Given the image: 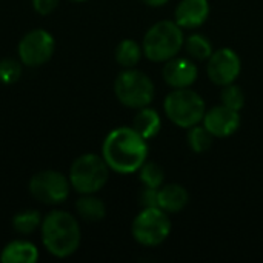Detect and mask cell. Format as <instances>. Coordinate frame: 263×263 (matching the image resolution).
<instances>
[{
    "label": "cell",
    "mask_w": 263,
    "mask_h": 263,
    "mask_svg": "<svg viewBox=\"0 0 263 263\" xmlns=\"http://www.w3.org/2000/svg\"><path fill=\"white\" fill-rule=\"evenodd\" d=\"M102 157L111 171L134 174L148 160V140L133 126L114 128L102 143Z\"/></svg>",
    "instance_id": "1"
},
{
    "label": "cell",
    "mask_w": 263,
    "mask_h": 263,
    "mask_svg": "<svg viewBox=\"0 0 263 263\" xmlns=\"http://www.w3.org/2000/svg\"><path fill=\"white\" fill-rule=\"evenodd\" d=\"M43 248L55 259H68L82 243V230L77 217L65 210H52L43 216L40 225Z\"/></svg>",
    "instance_id": "2"
},
{
    "label": "cell",
    "mask_w": 263,
    "mask_h": 263,
    "mask_svg": "<svg viewBox=\"0 0 263 263\" xmlns=\"http://www.w3.org/2000/svg\"><path fill=\"white\" fill-rule=\"evenodd\" d=\"M183 43V28H180L176 20H160L145 32L142 49L148 60L165 63L166 60L179 55Z\"/></svg>",
    "instance_id": "3"
},
{
    "label": "cell",
    "mask_w": 263,
    "mask_h": 263,
    "mask_svg": "<svg viewBox=\"0 0 263 263\" xmlns=\"http://www.w3.org/2000/svg\"><path fill=\"white\" fill-rule=\"evenodd\" d=\"M109 171L102 154L85 153L72 162L68 179L77 194H97L108 183Z\"/></svg>",
    "instance_id": "4"
},
{
    "label": "cell",
    "mask_w": 263,
    "mask_h": 263,
    "mask_svg": "<svg viewBox=\"0 0 263 263\" xmlns=\"http://www.w3.org/2000/svg\"><path fill=\"white\" fill-rule=\"evenodd\" d=\"M163 111L170 122L179 128H191L202 123L206 112L203 97L191 88L173 89L163 102Z\"/></svg>",
    "instance_id": "5"
},
{
    "label": "cell",
    "mask_w": 263,
    "mask_h": 263,
    "mask_svg": "<svg viewBox=\"0 0 263 263\" xmlns=\"http://www.w3.org/2000/svg\"><path fill=\"white\" fill-rule=\"evenodd\" d=\"M154 91L153 80L136 68L123 69L114 80V94L117 100L131 109L149 106L154 99Z\"/></svg>",
    "instance_id": "6"
},
{
    "label": "cell",
    "mask_w": 263,
    "mask_h": 263,
    "mask_svg": "<svg viewBox=\"0 0 263 263\" xmlns=\"http://www.w3.org/2000/svg\"><path fill=\"white\" fill-rule=\"evenodd\" d=\"M171 233V219L160 208H142L131 225L133 239L148 248L162 245Z\"/></svg>",
    "instance_id": "7"
},
{
    "label": "cell",
    "mask_w": 263,
    "mask_h": 263,
    "mask_svg": "<svg viewBox=\"0 0 263 263\" xmlns=\"http://www.w3.org/2000/svg\"><path fill=\"white\" fill-rule=\"evenodd\" d=\"M28 190L37 202L48 206H57L69 199L72 186L66 174L55 170H43L29 179Z\"/></svg>",
    "instance_id": "8"
},
{
    "label": "cell",
    "mask_w": 263,
    "mask_h": 263,
    "mask_svg": "<svg viewBox=\"0 0 263 263\" xmlns=\"http://www.w3.org/2000/svg\"><path fill=\"white\" fill-rule=\"evenodd\" d=\"M55 52V39L43 28L28 31L17 45V57L26 68H39L48 63Z\"/></svg>",
    "instance_id": "9"
},
{
    "label": "cell",
    "mask_w": 263,
    "mask_h": 263,
    "mask_svg": "<svg viewBox=\"0 0 263 263\" xmlns=\"http://www.w3.org/2000/svg\"><path fill=\"white\" fill-rule=\"evenodd\" d=\"M242 71V60L231 48H220L206 60V74L210 80L219 86L234 83Z\"/></svg>",
    "instance_id": "10"
},
{
    "label": "cell",
    "mask_w": 263,
    "mask_h": 263,
    "mask_svg": "<svg viewBox=\"0 0 263 263\" xmlns=\"http://www.w3.org/2000/svg\"><path fill=\"white\" fill-rule=\"evenodd\" d=\"M199 69L191 57H173L165 62L162 69V77L168 86L173 89L191 88L197 80Z\"/></svg>",
    "instance_id": "11"
},
{
    "label": "cell",
    "mask_w": 263,
    "mask_h": 263,
    "mask_svg": "<svg viewBox=\"0 0 263 263\" xmlns=\"http://www.w3.org/2000/svg\"><path fill=\"white\" fill-rule=\"evenodd\" d=\"M202 125L214 136V139H225L239 129L240 114L225 105H217L205 112Z\"/></svg>",
    "instance_id": "12"
},
{
    "label": "cell",
    "mask_w": 263,
    "mask_h": 263,
    "mask_svg": "<svg viewBox=\"0 0 263 263\" xmlns=\"http://www.w3.org/2000/svg\"><path fill=\"white\" fill-rule=\"evenodd\" d=\"M210 17L208 0H182L174 12L176 23L183 29H196Z\"/></svg>",
    "instance_id": "13"
},
{
    "label": "cell",
    "mask_w": 263,
    "mask_h": 263,
    "mask_svg": "<svg viewBox=\"0 0 263 263\" xmlns=\"http://www.w3.org/2000/svg\"><path fill=\"white\" fill-rule=\"evenodd\" d=\"M40 257L35 243L26 239H15L8 242L0 251L2 263H35Z\"/></svg>",
    "instance_id": "14"
},
{
    "label": "cell",
    "mask_w": 263,
    "mask_h": 263,
    "mask_svg": "<svg viewBox=\"0 0 263 263\" xmlns=\"http://www.w3.org/2000/svg\"><path fill=\"white\" fill-rule=\"evenodd\" d=\"M190 202V194L185 186L177 183L162 185L159 188V208L168 214L182 211Z\"/></svg>",
    "instance_id": "15"
},
{
    "label": "cell",
    "mask_w": 263,
    "mask_h": 263,
    "mask_svg": "<svg viewBox=\"0 0 263 263\" xmlns=\"http://www.w3.org/2000/svg\"><path fill=\"white\" fill-rule=\"evenodd\" d=\"M133 128L146 140L154 139L160 128H162V119L159 112L149 106H143L137 109V114L133 119Z\"/></svg>",
    "instance_id": "16"
},
{
    "label": "cell",
    "mask_w": 263,
    "mask_h": 263,
    "mask_svg": "<svg viewBox=\"0 0 263 263\" xmlns=\"http://www.w3.org/2000/svg\"><path fill=\"white\" fill-rule=\"evenodd\" d=\"M76 213L82 220L96 223L105 219L106 206L103 200L99 199L96 194H80L76 202Z\"/></svg>",
    "instance_id": "17"
},
{
    "label": "cell",
    "mask_w": 263,
    "mask_h": 263,
    "mask_svg": "<svg viewBox=\"0 0 263 263\" xmlns=\"http://www.w3.org/2000/svg\"><path fill=\"white\" fill-rule=\"evenodd\" d=\"M143 55V49L142 45L139 42H136L134 39H123L117 43L116 49H114V57L116 62L123 68H136L137 63L140 62Z\"/></svg>",
    "instance_id": "18"
},
{
    "label": "cell",
    "mask_w": 263,
    "mask_h": 263,
    "mask_svg": "<svg viewBox=\"0 0 263 263\" xmlns=\"http://www.w3.org/2000/svg\"><path fill=\"white\" fill-rule=\"evenodd\" d=\"M42 214L37 210H23L18 211L17 214H14L11 225L12 230L18 234V236H31L37 231H40V225H42Z\"/></svg>",
    "instance_id": "19"
},
{
    "label": "cell",
    "mask_w": 263,
    "mask_h": 263,
    "mask_svg": "<svg viewBox=\"0 0 263 263\" xmlns=\"http://www.w3.org/2000/svg\"><path fill=\"white\" fill-rule=\"evenodd\" d=\"M183 48L188 57H191L193 60H200V62L208 60L211 54L214 52L211 40L200 32H193L188 37H185Z\"/></svg>",
    "instance_id": "20"
},
{
    "label": "cell",
    "mask_w": 263,
    "mask_h": 263,
    "mask_svg": "<svg viewBox=\"0 0 263 263\" xmlns=\"http://www.w3.org/2000/svg\"><path fill=\"white\" fill-rule=\"evenodd\" d=\"M213 140H214V136L202 123L188 128V145L196 154L206 153L211 148Z\"/></svg>",
    "instance_id": "21"
},
{
    "label": "cell",
    "mask_w": 263,
    "mask_h": 263,
    "mask_svg": "<svg viewBox=\"0 0 263 263\" xmlns=\"http://www.w3.org/2000/svg\"><path fill=\"white\" fill-rule=\"evenodd\" d=\"M139 173V180L142 182V185L145 188H156L159 190L162 185H163V180H165V171L163 168L156 163V162H145L140 170L137 171Z\"/></svg>",
    "instance_id": "22"
},
{
    "label": "cell",
    "mask_w": 263,
    "mask_h": 263,
    "mask_svg": "<svg viewBox=\"0 0 263 263\" xmlns=\"http://www.w3.org/2000/svg\"><path fill=\"white\" fill-rule=\"evenodd\" d=\"M23 74V63L14 57H5L0 60V83L14 85Z\"/></svg>",
    "instance_id": "23"
},
{
    "label": "cell",
    "mask_w": 263,
    "mask_h": 263,
    "mask_svg": "<svg viewBox=\"0 0 263 263\" xmlns=\"http://www.w3.org/2000/svg\"><path fill=\"white\" fill-rule=\"evenodd\" d=\"M222 88H223L220 92L222 105H225L231 109L240 111L245 106V94H243L242 88L234 85V83H230V85L222 86Z\"/></svg>",
    "instance_id": "24"
},
{
    "label": "cell",
    "mask_w": 263,
    "mask_h": 263,
    "mask_svg": "<svg viewBox=\"0 0 263 263\" xmlns=\"http://www.w3.org/2000/svg\"><path fill=\"white\" fill-rule=\"evenodd\" d=\"M139 202H140L142 208H159V190L143 186Z\"/></svg>",
    "instance_id": "25"
},
{
    "label": "cell",
    "mask_w": 263,
    "mask_h": 263,
    "mask_svg": "<svg viewBox=\"0 0 263 263\" xmlns=\"http://www.w3.org/2000/svg\"><path fill=\"white\" fill-rule=\"evenodd\" d=\"M32 9L40 15H49L57 9L60 5V0H31Z\"/></svg>",
    "instance_id": "26"
},
{
    "label": "cell",
    "mask_w": 263,
    "mask_h": 263,
    "mask_svg": "<svg viewBox=\"0 0 263 263\" xmlns=\"http://www.w3.org/2000/svg\"><path fill=\"white\" fill-rule=\"evenodd\" d=\"M146 6H151V8H160L163 5H166L170 0H142Z\"/></svg>",
    "instance_id": "27"
},
{
    "label": "cell",
    "mask_w": 263,
    "mask_h": 263,
    "mask_svg": "<svg viewBox=\"0 0 263 263\" xmlns=\"http://www.w3.org/2000/svg\"><path fill=\"white\" fill-rule=\"evenodd\" d=\"M71 2H79L80 3V2H88V0H71Z\"/></svg>",
    "instance_id": "28"
}]
</instances>
